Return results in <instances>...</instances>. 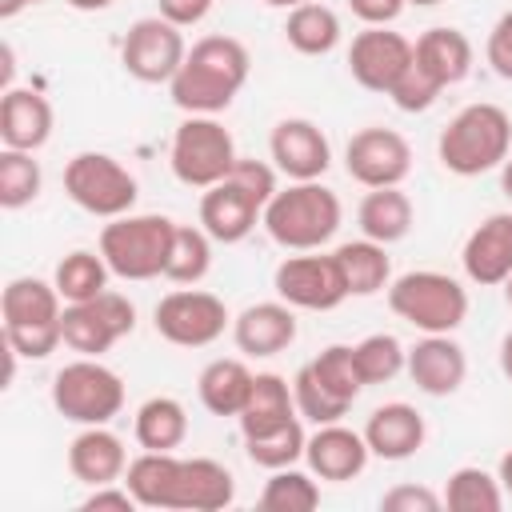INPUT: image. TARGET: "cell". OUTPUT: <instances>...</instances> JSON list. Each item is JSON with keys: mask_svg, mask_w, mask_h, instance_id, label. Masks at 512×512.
<instances>
[{"mask_svg": "<svg viewBox=\"0 0 512 512\" xmlns=\"http://www.w3.org/2000/svg\"><path fill=\"white\" fill-rule=\"evenodd\" d=\"M248 48L236 36H204L188 48L180 72L168 80L172 104L188 116H216L224 112L248 80Z\"/></svg>", "mask_w": 512, "mask_h": 512, "instance_id": "obj_1", "label": "cell"}, {"mask_svg": "<svg viewBox=\"0 0 512 512\" xmlns=\"http://www.w3.org/2000/svg\"><path fill=\"white\" fill-rule=\"evenodd\" d=\"M440 164L456 176H480L508 160L512 152V120L500 104H468L440 132Z\"/></svg>", "mask_w": 512, "mask_h": 512, "instance_id": "obj_2", "label": "cell"}, {"mask_svg": "<svg viewBox=\"0 0 512 512\" xmlns=\"http://www.w3.org/2000/svg\"><path fill=\"white\" fill-rule=\"evenodd\" d=\"M264 228L280 248L312 252L340 228V196L320 180H296L264 204Z\"/></svg>", "mask_w": 512, "mask_h": 512, "instance_id": "obj_3", "label": "cell"}, {"mask_svg": "<svg viewBox=\"0 0 512 512\" xmlns=\"http://www.w3.org/2000/svg\"><path fill=\"white\" fill-rule=\"evenodd\" d=\"M60 292L36 276H16L4 284L0 312H4V344L28 360H44L64 340L60 332Z\"/></svg>", "mask_w": 512, "mask_h": 512, "instance_id": "obj_4", "label": "cell"}, {"mask_svg": "<svg viewBox=\"0 0 512 512\" xmlns=\"http://www.w3.org/2000/svg\"><path fill=\"white\" fill-rule=\"evenodd\" d=\"M172 236H176V220L156 216V212H144V216L124 212L112 224H104L100 256L124 280H152V276H164Z\"/></svg>", "mask_w": 512, "mask_h": 512, "instance_id": "obj_5", "label": "cell"}, {"mask_svg": "<svg viewBox=\"0 0 512 512\" xmlns=\"http://www.w3.org/2000/svg\"><path fill=\"white\" fill-rule=\"evenodd\" d=\"M388 308L424 336H436L464 324L468 292L460 288V280L424 268V272H404L400 280L388 284Z\"/></svg>", "mask_w": 512, "mask_h": 512, "instance_id": "obj_6", "label": "cell"}, {"mask_svg": "<svg viewBox=\"0 0 512 512\" xmlns=\"http://www.w3.org/2000/svg\"><path fill=\"white\" fill-rule=\"evenodd\" d=\"M52 404L72 424H108L124 408V380L96 356H80L52 376Z\"/></svg>", "mask_w": 512, "mask_h": 512, "instance_id": "obj_7", "label": "cell"}, {"mask_svg": "<svg viewBox=\"0 0 512 512\" xmlns=\"http://www.w3.org/2000/svg\"><path fill=\"white\" fill-rule=\"evenodd\" d=\"M236 160L232 132L212 116H188L172 136V176L188 188H212L228 180Z\"/></svg>", "mask_w": 512, "mask_h": 512, "instance_id": "obj_8", "label": "cell"}, {"mask_svg": "<svg viewBox=\"0 0 512 512\" xmlns=\"http://www.w3.org/2000/svg\"><path fill=\"white\" fill-rule=\"evenodd\" d=\"M64 192L76 208L116 220L136 204V176L108 152H76L64 168Z\"/></svg>", "mask_w": 512, "mask_h": 512, "instance_id": "obj_9", "label": "cell"}, {"mask_svg": "<svg viewBox=\"0 0 512 512\" xmlns=\"http://www.w3.org/2000/svg\"><path fill=\"white\" fill-rule=\"evenodd\" d=\"M136 328V308L128 296L120 292H100L92 300H80V304H64L60 312V332H64V344L80 356H100L108 352L120 336H128Z\"/></svg>", "mask_w": 512, "mask_h": 512, "instance_id": "obj_10", "label": "cell"}, {"mask_svg": "<svg viewBox=\"0 0 512 512\" xmlns=\"http://www.w3.org/2000/svg\"><path fill=\"white\" fill-rule=\"evenodd\" d=\"M152 324L176 348H204V344L224 336L228 308L220 296H212L204 288H176V292L160 296Z\"/></svg>", "mask_w": 512, "mask_h": 512, "instance_id": "obj_11", "label": "cell"}, {"mask_svg": "<svg viewBox=\"0 0 512 512\" xmlns=\"http://www.w3.org/2000/svg\"><path fill=\"white\" fill-rule=\"evenodd\" d=\"M184 56H188V48H184L180 24H172L164 16L136 20L120 44V64L140 84H168L180 72Z\"/></svg>", "mask_w": 512, "mask_h": 512, "instance_id": "obj_12", "label": "cell"}, {"mask_svg": "<svg viewBox=\"0 0 512 512\" xmlns=\"http://www.w3.org/2000/svg\"><path fill=\"white\" fill-rule=\"evenodd\" d=\"M272 284L284 304L308 308V312H328L348 300V284L336 256H288L280 260Z\"/></svg>", "mask_w": 512, "mask_h": 512, "instance_id": "obj_13", "label": "cell"}, {"mask_svg": "<svg viewBox=\"0 0 512 512\" xmlns=\"http://www.w3.org/2000/svg\"><path fill=\"white\" fill-rule=\"evenodd\" d=\"M344 168L364 188H396L412 172V148L392 128H360L344 148Z\"/></svg>", "mask_w": 512, "mask_h": 512, "instance_id": "obj_14", "label": "cell"}, {"mask_svg": "<svg viewBox=\"0 0 512 512\" xmlns=\"http://www.w3.org/2000/svg\"><path fill=\"white\" fill-rule=\"evenodd\" d=\"M408 64H412V40H404L400 32H388L384 24H368L364 32L352 36L348 72L360 88L388 96Z\"/></svg>", "mask_w": 512, "mask_h": 512, "instance_id": "obj_15", "label": "cell"}, {"mask_svg": "<svg viewBox=\"0 0 512 512\" xmlns=\"http://www.w3.org/2000/svg\"><path fill=\"white\" fill-rule=\"evenodd\" d=\"M268 152L276 160V168L288 176V180H320L332 164V144L328 136L304 120V116H288L272 128V140H268Z\"/></svg>", "mask_w": 512, "mask_h": 512, "instance_id": "obj_16", "label": "cell"}, {"mask_svg": "<svg viewBox=\"0 0 512 512\" xmlns=\"http://www.w3.org/2000/svg\"><path fill=\"white\" fill-rule=\"evenodd\" d=\"M460 264L472 284H504L512 276V212H492L480 228H472Z\"/></svg>", "mask_w": 512, "mask_h": 512, "instance_id": "obj_17", "label": "cell"}, {"mask_svg": "<svg viewBox=\"0 0 512 512\" xmlns=\"http://www.w3.org/2000/svg\"><path fill=\"white\" fill-rule=\"evenodd\" d=\"M260 216H264V204L252 192H244L236 180H220L200 196V228L220 244L244 240Z\"/></svg>", "mask_w": 512, "mask_h": 512, "instance_id": "obj_18", "label": "cell"}, {"mask_svg": "<svg viewBox=\"0 0 512 512\" xmlns=\"http://www.w3.org/2000/svg\"><path fill=\"white\" fill-rule=\"evenodd\" d=\"M408 376L420 392L428 396H452L464 376H468V360H464V348L448 336V332H436V336H424L408 348Z\"/></svg>", "mask_w": 512, "mask_h": 512, "instance_id": "obj_19", "label": "cell"}, {"mask_svg": "<svg viewBox=\"0 0 512 512\" xmlns=\"http://www.w3.org/2000/svg\"><path fill=\"white\" fill-rule=\"evenodd\" d=\"M368 456H372V452H368L364 432H352V428H344L340 420H336V424H320V432L308 436V448H304V460H308L312 476L336 480V484L360 476L364 464H368Z\"/></svg>", "mask_w": 512, "mask_h": 512, "instance_id": "obj_20", "label": "cell"}, {"mask_svg": "<svg viewBox=\"0 0 512 512\" xmlns=\"http://www.w3.org/2000/svg\"><path fill=\"white\" fill-rule=\"evenodd\" d=\"M52 136V104L36 88H8L0 96V140L4 148L36 152Z\"/></svg>", "mask_w": 512, "mask_h": 512, "instance_id": "obj_21", "label": "cell"}, {"mask_svg": "<svg viewBox=\"0 0 512 512\" xmlns=\"http://www.w3.org/2000/svg\"><path fill=\"white\" fill-rule=\"evenodd\" d=\"M232 340L244 356H276L296 340V312L284 300H264L252 304L236 316Z\"/></svg>", "mask_w": 512, "mask_h": 512, "instance_id": "obj_22", "label": "cell"}, {"mask_svg": "<svg viewBox=\"0 0 512 512\" xmlns=\"http://www.w3.org/2000/svg\"><path fill=\"white\" fill-rule=\"evenodd\" d=\"M68 468L80 484L100 488V484H116L128 468V452L124 440L116 432H108L104 424H88L72 444H68Z\"/></svg>", "mask_w": 512, "mask_h": 512, "instance_id": "obj_23", "label": "cell"}, {"mask_svg": "<svg viewBox=\"0 0 512 512\" xmlns=\"http://www.w3.org/2000/svg\"><path fill=\"white\" fill-rule=\"evenodd\" d=\"M368 452L380 460H408L424 444V416L412 404H380L364 424Z\"/></svg>", "mask_w": 512, "mask_h": 512, "instance_id": "obj_24", "label": "cell"}, {"mask_svg": "<svg viewBox=\"0 0 512 512\" xmlns=\"http://www.w3.org/2000/svg\"><path fill=\"white\" fill-rule=\"evenodd\" d=\"M232 496H236V480L224 464H216L208 456L180 460L172 508H180V512H220V508L232 504Z\"/></svg>", "mask_w": 512, "mask_h": 512, "instance_id": "obj_25", "label": "cell"}, {"mask_svg": "<svg viewBox=\"0 0 512 512\" xmlns=\"http://www.w3.org/2000/svg\"><path fill=\"white\" fill-rule=\"evenodd\" d=\"M412 60L440 84L452 88L472 72V44L460 28H428L416 44H412Z\"/></svg>", "mask_w": 512, "mask_h": 512, "instance_id": "obj_26", "label": "cell"}, {"mask_svg": "<svg viewBox=\"0 0 512 512\" xmlns=\"http://www.w3.org/2000/svg\"><path fill=\"white\" fill-rule=\"evenodd\" d=\"M236 420H240V432H244V436H264V432H272V428L296 420V396H292L288 380L276 376V372H260V376L252 380L248 404L240 408Z\"/></svg>", "mask_w": 512, "mask_h": 512, "instance_id": "obj_27", "label": "cell"}, {"mask_svg": "<svg viewBox=\"0 0 512 512\" xmlns=\"http://www.w3.org/2000/svg\"><path fill=\"white\" fill-rule=\"evenodd\" d=\"M356 224H360V232H364L368 240H376V244H396V240H404L408 228H412V200L400 192V184H396V188H372V192L360 200V208H356Z\"/></svg>", "mask_w": 512, "mask_h": 512, "instance_id": "obj_28", "label": "cell"}, {"mask_svg": "<svg viewBox=\"0 0 512 512\" xmlns=\"http://www.w3.org/2000/svg\"><path fill=\"white\" fill-rule=\"evenodd\" d=\"M176 476H180V456L172 452H140L124 468V484L140 508H172Z\"/></svg>", "mask_w": 512, "mask_h": 512, "instance_id": "obj_29", "label": "cell"}, {"mask_svg": "<svg viewBox=\"0 0 512 512\" xmlns=\"http://www.w3.org/2000/svg\"><path fill=\"white\" fill-rule=\"evenodd\" d=\"M252 372L244 360H212L204 372H200V404L212 412V416H240V408L248 404V392H252Z\"/></svg>", "mask_w": 512, "mask_h": 512, "instance_id": "obj_30", "label": "cell"}, {"mask_svg": "<svg viewBox=\"0 0 512 512\" xmlns=\"http://www.w3.org/2000/svg\"><path fill=\"white\" fill-rule=\"evenodd\" d=\"M132 432H136V444L144 452H172L188 436V412L172 396H152V400H144L136 408Z\"/></svg>", "mask_w": 512, "mask_h": 512, "instance_id": "obj_31", "label": "cell"}, {"mask_svg": "<svg viewBox=\"0 0 512 512\" xmlns=\"http://www.w3.org/2000/svg\"><path fill=\"white\" fill-rule=\"evenodd\" d=\"M336 264L344 272V284H348V296H372L380 288H388V276H392V260L384 252V244L376 240H348L340 244L336 252Z\"/></svg>", "mask_w": 512, "mask_h": 512, "instance_id": "obj_32", "label": "cell"}, {"mask_svg": "<svg viewBox=\"0 0 512 512\" xmlns=\"http://www.w3.org/2000/svg\"><path fill=\"white\" fill-rule=\"evenodd\" d=\"M284 36L296 52L304 56H324L340 44V20L328 4H300V8H288V20H284Z\"/></svg>", "mask_w": 512, "mask_h": 512, "instance_id": "obj_33", "label": "cell"}, {"mask_svg": "<svg viewBox=\"0 0 512 512\" xmlns=\"http://www.w3.org/2000/svg\"><path fill=\"white\" fill-rule=\"evenodd\" d=\"M108 260L104 256H96V252H88V248H76V252H68L60 264H56V276H52V284H56V292L64 296V304H80V300H92V296H100L104 288H108Z\"/></svg>", "mask_w": 512, "mask_h": 512, "instance_id": "obj_34", "label": "cell"}, {"mask_svg": "<svg viewBox=\"0 0 512 512\" xmlns=\"http://www.w3.org/2000/svg\"><path fill=\"white\" fill-rule=\"evenodd\" d=\"M444 504L452 512H500L504 504V488H500V476H488L484 468H456L448 476V488H444Z\"/></svg>", "mask_w": 512, "mask_h": 512, "instance_id": "obj_35", "label": "cell"}, {"mask_svg": "<svg viewBox=\"0 0 512 512\" xmlns=\"http://www.w3.org/2000/svg\"><path fill=\"white\" fill-rule=\"evenodd\" d=\"M212 236L204 228H192V224H176V236H172V252H168V264H164V276L176 280V284H200L212 268Z\"/></svg>", "mask_w": 512, "mask_h": 512, "instance_id": "obj_36", "label": "cell"}, {"mask_svg": "<svg viewBox=\"0 0 512 512\" xmlns=\"http://www.w3.org/2000/svg\"><path fill=\"white\" fill-rule=\"evenodd\" d=\"M308 372H312L336 400H344V404H352V400L360 396V388H368L364 376H360V368H356V352H352L348 344H328V348L308 364Z\"/></svg>", "mask_w": 512, "mask_h": 512, "instance_id": "obj_37", "label": "cell"}, {"mask_svg": "<svg viewBox=\"0 0 512 512\" xmlns=\"http://www.w3.org/2000/svg\"><path fill=\"white\" fill-rule=\"evenodd\" d=\"M244 448H248V460L252 464L276 472V468H292L304 456L308 436H304L300 420H288V424H280V428H272L264 436H244Z\"/></svg>", "mask_w": 512, "mask_h": 512, "instance_id": "obj_38", "label": "cell"}, {"mask_svg": "<svg viewBox=\"0 0 512 512\" xmlns=\"http://www.w3.org/2000/svg\"><path fill=\"white\" fill-rule=\"evenodd\" d=\"M36 196H40V164L32 160V152L4 148L0 152V208L16 212L32 204Z\"/></svg>", "mask_w": 512, "mask_h": 512, "instance_id": "obj_39", "label": "cell"}, {"mask_svg": "<svg viewBox=\"0 0 512 512\" xmlns=\"http://www.w3.org/2000/svg\"><path fill=\"white\" fill-rule=\"evenodd\" d=\"M316 504H320L316 480L296 468H276L260 492V508L268 512H312Z\"/></svg>", "mask_w": 512, "mask_h": 512, "instance_id": "obj_40", "label": "cell"}, {"mask_svg": "<svg viewBox=\"0 0 512 512\" xmlns=\"http://www.w3.org/2000/svg\"><path fill=\"white\" fill-rule=\"evenodd\" d=\"M352 352H356V368H360L364 384H388L408 364V352L392 332H372Z\"/></svg>", "mask_w": 512, "mask_h": 512, "instance_id": "obj_41", "label": "cell"}, {"mask_svg": "<svg viewBox=\"0 0 512 512\" xmlns=\"http://www.w3.org/2000/svg\"><path fill=\"white\" fill-rule=\"evenodd\" d=\"M292 396H296V412L304 416V420H312L316 428L320 424H336L352 404H344V400H336L312 372H308V364L296 372V380H292Z\"/></svg>", "mask_w": 512, "mask_h": 512, "instance_id": "obj_42", "label": "cell"}, {"mask_svg": "<svg viewBox=\"0 0 512 512\" xmlns=\"http://www.w3.org/2000/svg\"><path fill=\"white\" fill-rule=\"evenodd\" d=\"M440 92H444V88H440V84L412 60V64L404 68V76L392 84L388 96H392V104H396L400 112H424V108H432V100H436Z\"/></svg>", "mask_w": 512, "mask_h": 512, "instance_id": "obj_43", "label": "cell"}, {"mask_svg": "<svg viewBox=\"0 0 512 512\" xmlns=\"http://www.w3.org/2000/svg\"><path fill=\"white\" fill-rule=\"evenodd\" d=\"M228 180H236L244 192H252L260 204H268L272 196H276V172L264 164V160H236L232 164V172H228Z\"/></svg>", "mask_w": 512, "mask_h": 512, "instance_id": "obj_44", "label": "cell"}, {"mask_svg": "<svg viewBox=\"0 0 512 512\" xmlns=\"http://www.w3.org/2000/svg\"><path fill=\"white\" fill-rule=\"evenodd\" d=\"M440 504L444 500L432 488H424V484H396V488H388L380 496V508L384 512H436Z\"/></svg>", "mask_w": 512, "mask_h": 512, "instance_id": "obj_45", "label": "cell"}, {"mask_svg": "<svg viewBox=\"0 0 512 512\" xmlns=\"http://www.w3.org/2000/svg\"><path fill=\"white\" fill-rule=\"evenodd\" d=\"M488 64L500 80H512V12H504L488 32Z\"/></svg>", "mask_w": 512, "mask_h": 512, "instance_id": "obj_46", "label": "cell"}, {"mask_svg": "<svg viewBox=\"0 0 512 512\" xmlns=\"http://www.w3.org/2000/svg\"><path fill=\"white\" fill-rule=\"evenodd\" d=\"M80 508H84V512H104V508H112V512H132V508H140V504H136V496L128 492V484H124V488L100 484V488H92V496H84Z\"/></svg>", "mask_w": 512, "mask_h": 512, "instance_id": "obj_47", "label": "cell"}, {"mask_svg": "<svg viewBox=\"0 0 512 512\" xmlns=\"http://www.w3.org/2000/svg\"><path fill=\"white\" fill-rule=\"evenodd\" d=\"M408 0H348L352 16H360L364 24H392L404 12Z\"/></svg>", "mask_w": 512, "mask_h": 512, "instance_id": "obj_48", "label": "cell"}, {"mask_svg": "<svg viewBox=\"0 0 512 512\" xmlns=\"http://www.w3.org/2000/svg\"><path fill=\"white\" fill-rule=\"evenodd\" d=\"M208 8H212V0H160V16L172 20V24H180V28L204 20Z\"/></svg>", "mask_w": 512, "mask_h": 512, "instance_id": "obj_49", "label": "cell"}, {"mask_svg": "<svg viewBox=\"0 0 512 512\" xmlns=\"http://www.w3.org/2000/svg\"><path fill=\"white\" fill-rule=\"evenodd\" d=\"M500 488L512 496V452H504V460H500Z\"/></svg>", "mask_w": 512, "mask_h": 512, "instance_id": "obj_50", "label": "cell"}, {"mask_svg": "<svg viewBox=\"0 0 512 512\" xmlns=\"http://www.w3.org/2000/svg\"><path fill=\"white\" fill-rule=\"evenodd\" d=\"M500 368H504V376L512 380V332H508L504 344H500Z\"/></svg>", "mask_w": 512, "mask_h": 512, "instance_id": "obj_51", "label": "cell"}, {"mask_svg": "<svg viewBox=\"0 0 512 512\" xmlns=\"http://www.w3.org/2000/svg\"><path fill=\"white\" fill-rule=\"evenodd\" d=\"M68 4H72L76 12H104L112 0H68Z\"/></svg>", "mask_w": 512, "mask_h": 512, "instance_id": "obj_52", "label": "cell"}, {"mask_svg": "<svg viewBox=\"0 0 512 512\" xmlns=\"http://www.w3.org/2000/svg\"><path fill=\"white\" fill-rule=\"evenodd\" d=\"M20 8H28V0H0V20H12Z\"/></svg>", "mask_w": 512, "mask_h": 512, "instance_id": "obj_53", "label": "cell"}, {"mask_svg": "<svg viewBox=\"0 0 512 512\" xmlns=\"http://www.w3.org/2000/svg\"><path fill=\"white\" fill-rule=\"evenodd\" d=\"M500 188H504V196L512 200V160H504V172H500Z\"/></svg>", "mask_w": 512, "mask_h": 512, "instance_id": "obj_54", "label": "cell"}, {"mask_svg": "<svg viewBox=\"0 0 512 512\" xmlns=\"http://www.w3.org/2000/svg\"><path fill=\"white\" fill-rule=\"evenodd\" d=\"M264 4H272V8H300V4H308V0H264Z\"/></svg>", "mask_w": 512, "mask_h": 512, "instance_id": "obj_55", "label": "cell"}, {"mask_svg": "<svg viewBox=\"0 0 512 512\" xmlns=\"http://www.w3.org/2000/svg\"><path fill=\"white\" fill-rule=\"evenodd\" d=\"M504 296H508V304H512V276L504 280Z\"/></svg>", "mask_w": 512, "mask_h": 512, "instance_id": "obj_56", "label": "cell"}, {"mask_svg": "<svg viewBox=\"0 0 512 512\" xmlns=\"http://www.w3.org/2000/svg\"><path fill=\"white\" fill-rule=\"evenodd\" d=\"M408 4H420V8H428V4H440V0H408Z\"/></svg>", "mask_w": 512, "mask_h": 512, "instance_id": "obj_57", "label": "cell"}, {"mask_svg": "<svg viewBox=\"0 0 512 512\" xmlns=\"http://www.w3.org/2000/svg\"><path fill=\"white\" fill-rule=\"evenodd\" d=\"M28 4H40V0H28Z\"/></svg>", "mask_w": 512, "mask_h": 512, "instance_id": "obj_58", "label": "cell"}]
</instances>
